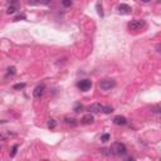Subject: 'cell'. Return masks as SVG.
I'll return each instance as SVG.
<instances>
[{
    "instance_id": "ffe728a7",
    "label": "cell",
    "mask_w": 161,
    "mask_h": 161,
    "mask_svg": "<svg viewBox=\"0 0 161 161\" xmlns=\"http://www.w3.org/2000/svg\"><path fill=\"white\" fill-rule=\"evenodd\" d=\"M97 13L100 16H103V11H102V6H101L100 4H97Z\"/></svg>"
},
{
    "instance_id": "44dd1931",
    "label": "cell",
    "mask_w": 161,
    "mask_h": 161,
    "mask_svg": "<svg viewBox=\"0 0 161 161\" xmlns=\"http://www.w3.org/2000/svg\"><path fill=\"white\" fill-rule=\"evenodd\" d=\"M63 6H71L72 5V0H62Z\"/></svg>"
},
{
    "instance_id": "3957f363",
    "label": "cell",
    "mask_w": 161,
    "mask_h": 161,
    "mask_svg": "<svg viewBox=\"0 0 161 161\" xmlns=\"http://www.w3.org/2000/svg\"><path fill=\"white\" fill-rule=\"evenodd\" d=\"M115 86H116V82H115L113 79H103V81L100 82L101 90H104V91L111 90V88H113Z\"/></svg>"
},
{
    "instance_id": "9a60e30c",
    "label": "cell",
    "mask_w": 161,
    "mask_h": 161,
    "mask_svg": "<svg viewBox=\"0 0 161 161\" xmlns=\"http://www.w3.org/2000/svg\"><path fill=\"white\" fill-rule=\"evenodd\" d=\"M110 139H111V135L110 133H104V135L101 136V141H102V142H107Z\"/></svg>"
},
{
    "instance_id": "484cf974",
    "label": "cell",
    "mask_w": 161,
    "mask_h": 161,
    "mask_svg": "<svg viewBox=\"0 0 161 161\" xmlns=\"http://www.w3.org/2000/svg\"><path fill=\"white\" fill-rule=\"evenodd\" d=\"M141 1H143V3H149V1H151V0H141Z\"/></svg>"
},
{
    "instance_id": "603a6c76",
    "label": "cell",
    "mask_w": 161,
    "mask_h": 161,
    "mask_svg": "<svg viewBox=\"0 0 161 161\" xmlns=\"http://www.w3.org/2000/svg\"><path fill=\"white\" fill-rule=\"evenodd\" d=\"M154 110H155L154 112H156V113H159V112H160V107H159V106H155V107H154Z\"/></svg>"
},
{
    "instance_id": "d6986e66",
    "label": "cell",
    "mask_w": 161,
    "mask_h": 161,
    "mask_svg": "<svg viewBox=\"0 0 161 161\" xmlns=\"http://www.w3.org/2000/svg\"><path fill=\"white\" fill-rule=\"evenodd\" d=\"M24 19H25V14H20V15H18V16H15V18H14V22L24 20Z\"/></svg>"
},
{
    "instance_id": "d4e9b609",
    "label": "cell",
    "mask_w": 161,
    "mask_h": 161,
    "mask_svg": "<svg viewBox=\"0 0 161 161\" xmlns=\"http://www.w3.org/2000/svg\"><path fill=\"white\" fill-rule=\"evenodd\" d=\"M16 1H18V0H8V3H10V4H15Z\"/></svg>"
},
{
    "instance_id": "7c38bea8",
    "label": "cell",
    "mask_w": 161,
    "mask_h": 161,
    "mask_svg": "<svg viewBox=\"0 0 161 161\" xmlns=\"http://www.w3.org/2000/svg\"><path fill=\"white\" fill-rule=\"evenodd\" d=\"M48 127H49L51 130H54L55 127H57V121L53 120V118H52V120H49V121H48Z\"/></svg>"
},
{
    "instance_id": "7402d4cb",
    "label": "cell",
    "mask_w": 161,
    "mask_h": 161,
    "mask_svg": "<svg viewBox=\"0 0 161 161\" xmlns=\"http://www.w3.org/2000/svg\"><path fill=\"white\" fill-rule=\"evenodd\" d=\"M16 150H18V145H14V146H13V151H11V154H10V156H11V157H14V156H15Z\"/></svg>"
},
{
    "instance_id": "ba28073f",
    "label": "cell",
    "mask_w": 161,
    "mask_h": 161,
    "mask_svg": "<svg viewBox=\"0 0 161 161\" xmlns=\"http://www.w3.org/2000/svg\"><path fill=\"white\" fill-rule=\"evenodd\" d=\"M93 122H94V117L92 116V113L84 115V116L82 117V120H81V123H83V125H91Z\"/></svg>"
},
{
    "instance_id": "ac0fdd59",
    "label": "cell",
    "mask_w": 161,
    "mask_h": 161,
    "mask_svg": "<svg viewBox=\"0 0 161 161\" xmlns=\"http://www.w3.org/2000/svg\"><path fill=\"white\" fill-rule=\"evenodd\" d=\"M83 110V106H82V104H75V107H74V112H81V111Z\"/></svg>"
},
{
    "instance_id": "4316f807",
    "label": "cell",
    "mask_w": 161,
    "mask_h": 161,
    "mask_svg": "<svg viewBox=\"0 0 161 161\" xmlns=\"http://www.w3.org/2000/svg\"><path fill=\"white\" fill-rule=\"evenodd\" d=\"M0 137H1V135H0Z\"/></svg>"
},
{
    "instance_id": "4fadbf2b",
    "label": "cell",
    "mask_w": 161,
    "mask_h": 161,
    "mask_svg": "<svg viewBox=\"0 0 161 161\" xmlns=\"http://www.w3.org/2000/svg\"><path fill=\"white\" fill-rule=\"evenodd\" d=\"M16 10H18V8H16L15 5H10V6H8V9H6V13L10 15V14H14Z\"/></svg>"
},
{
    "instance_id": "30bf717a",
    "label": "cell",
    "mask_w": 161,
    "mask_h": 161,
    "mask_svg": "<svg viewBox=\"0 0 161 161\" xmlns=\"http://www.w3.org/2000/svg\"><path fill=\"white\" fill-rule=\"evenodd\" d=\"M64 121H65V123H67V125H71V126H77V125H78L77 120H74V118L65 117V118H64Z\"/></svg>"
},
{
    "instance_id": "8fae6325",
    "label": "cell",
    "mask_w": 161,
    "mask_h": 161,
    "mask_svg": "<svg viewBox=\"0 0 161 161\" xmlns=\"http://www.w3.org/2000/svg\"><path fill=\"white\" fill-rule=\"evenodd\" d=\"M102 112L106 113V115L112 113V112H113V107H111V106H103V107H102Z\"/></svg>"
},
{
    "instance_id": "9c48e42d",
    "label": "cell",
    "mask_w": 161,
    "mask_h": 161,
    "mask_svg": "<svg viewBox=\"0 0 161 161\" xmlns=\"http://www.w3.org/2000/svg\"><path fill=\"white\" fill-rule=\"evenodd\" d=\"M113 123L117 125V126H123V125L127 123V118L120 115V116H116V117L113 118Z\"/></svg>"
},
{
    "instance_id": "5bb4252c",
    "label": "cell",
    "mask_w": 161,
    "mask_h": 161,
    "mask_svg": "<svg viewBox=\"0 0 161 161\" xmlns=\"http://www.w3.org/2000/svg\"><path fill=\"white\" fill-rule=\"evenodd\" d=\"M25 86H27V84L25 83H18V84H14V90L15 91H20V90H23V88H25Z\"/></svg>"
},
{
    "instance_id": "52a82bcc",
    "label": "cell",
    "mask_w": 161,
    "mask_h": 161,
    "mask_svg": "<svg viewBox=\"0 0 161 161\" xmlns=\"http://www.w3.org/2000/svg\"><path fill=\"white\" fill-rule=\"evenodd\" d=\"M131 11H132V9H131V6L127 4H121L118 6V13H120V14L127 15V14H131Z\"/></svg>"
},
{
    "instance_id": "cb8c5ba5",
    "label": "cell",
    "mask_w": 161,
    "mask_h": 161,
    "mask_svg": "<svg viewBox=\"0 0 161 161\" xmlns=\"http://www.w3.org/2000/svg\"><path fill=\"white\" fill-rule=\"evenodd\" d=\"M28 3H29V4H32V5L37 4V3H35V0H28Z\"/></svg>"
},
{
    "instance_id": "e0dca14e",
    "label": "cell",
    "mask_w": 161,
    "mask_h": 161,
    "mask_svg": "<svg viewBox=\"0 0 161 161\" xmlns=\"http://www.w3.org/2000/svg\"><path fill=\"white\" fill-rule=\"evenodd\" d=\"M16 73L15 72V67H9L8 68V75H14Z\"/></svg>"
},
{
    "instance_id": "5b68a950",
    "label": "cell",
    "mask_w": 161,
    "mask_h": 161,
    "mask_svg": "<svg viewBox=\"0 0 161 161\" xmlns=\"http://www.w3.org/2000/svg\"><path fill=\"white\" fill-rule=\"evenodd\" d=\"M44 91H45V86L42 83V84H39V86H37L34 88V91H33V96H34L35 98H40L44 94Z\"/></svg>"
},
{
    "instance_id": "7a4b0ae2",
    "label": "cell",
    "mask_w": 161,
    "mask_h": 161,
    "mask_svg": "<svg viewBox=\"0 0 161 161\" xmlns=\"http://www.w3.org/2000/svg\"><path fill=\"white\" fill-rule=\"evenodd\" d=\"M130 30H140L141 28L145 27V20H140V19H135V20H131L129 24H127Z\"/></svg>"
},
{
    "instance_id": "2e32d148",
    "label": "cell",
    "mask_w": 161,
    "mask_h": 161,
    "mask_svg": "<svg viewBox=\"0 0 161 161\" xmlns=\"http://www.w3.org/2000/svg\"><path fill=\"white\" fill-rule=\"evenodd\" d=\"M37 4H40V5H48L51 3V0H35Z\"/></svg>"
},
{
    "instance_id": "277c9868",
    "label": "cell",
    "mask_w": 161,
    "mask_h": 161,
    "mask_svg": "<svg viewBox=\"0 0 161 161\" xmlns=\"http://www.w3.org/2000/svg\"><path fill=\"white\" fill-rule=\"evenodd\" d=\"M77 86L78 88H79L81 91H83V92H87L88 90H91V87H92V82L90 79H82L79 81L77 83Z\"/></svg>"
},
{
    "instance_id": "6da1fadb",
    "label": "cell",
    "mask_w": 161,
    "mask_h": 161,
    "mask_svg": "<svg viewBox=\"0 0 161 161\" xmlns=\"http://www.w3.org/2000/svg\"><path fill=\"white\" fill-rule=\"evenodd\" d=\"M127 154V149L123 143L121 142H113L110 147V155L113 156H125Z\"/></svg>"
},
{
    "instance_id": "8992f818",
    "label": "cell",
    "mask_w": 161,
    "mask_h": 161,
    "mask_svg": "<svg viewBox=\"0 0 161 161\" xmlns=\"http://www.w3.org/2000/svg\"><path fill=\"white\" fill-rule=\"evenodd\" d=\"M102 107L103 106L101 103H93L88 107V111H90V113H100L102 112Z\"/></svg>"
}]
</instances>
